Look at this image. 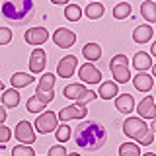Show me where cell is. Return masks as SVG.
Here are the masks:
<instances>
[{"label":"cell","mask_w":156,"mask_h":156,"mask_svg":"<svg viewBox=\"0 0 156 156\" xmlns=\"http://www.w3.org/2000/svg\"><path fill=\"white\" fill-rule=\"evenodd\" d=\"M105 129L100 121H82L74 131V143L78 144V148L94 152L105 144Z\"/></svg>","instance_id":"obj_1"},{"label":"cell","mask_w":156,"mask_h":156,"mask_svg":"<svg viewBox=\"0 0 156 156\" xmlns=\"http://www.w3.org/2000/svg\"><path fill=\"white\" fill-rule=\"evenodd\" d=\"M2 16L14 26H23L33 18V0H4Z\"/></svg>","instance_id":"obj_2"},{"label":"cell","mask_w":156,"mask_h":156,"mask_svg":"<svg viewBox=\"0 0 156 156\" xmlns=\"http://www.w3.org/2000/svg\"><path fill=\"white\" fill-rule=\"evenodd\" d=\"M148 123H144V119H140V117H129L123 123V133L136 143H140L148 135Z\"/></svg>","instance_id":"obj_3"},{"label":"cell","mask_w":156,"mask_h":156,"mask_svg":"<svg viewBox=\"0 0 156 156\" xmlns=\"http://www.w3.org/2000/svg\"><path fill=\"white\" fill-rule=\"evenodd\" d=\"M127 57L125 55H115L113 58H111L109 62V68H111V74H113L115 78V84L117 82H121V84H125V82L131 80V72L129 68H127Z\"/></svg>","instance_id":"obj_4"},{"label":"cell","mask_w":156,"mask_h":156,"mask_svg":"<svg viewBox=\"0 0 156 156\" xmlns=\"http://www.w3.org/2000/svg\"><path fill=\"white\" fill-rule=\"evenodd\" d=\"M55 74H43L41 78H39V84H37V90H35V98H39L41 101H45V104H49V101H53V98H55V94H53V86H55Z\"/></svg>","instance_id":"obj_5"},{"label":"cell","mask_w":156,"mask_h":156,"mask_svg":"<svg viewBox=\"0 0 156 156\" xmlns=\"http://www.w3.org/2000/svg\"><path fill=\"white\" fill-rule=\"evenodd\" d=\"M57 113H53V111H45V113H41L37 117V121H35V129L39 131V133H43V135H47V133H51V131H55L57 129Z\"/></svg>","instance_id":"obj_6"},{"label":"cell","mask_w":156,"mask_h":156,"mask_svg":"<svg viewBox=\"0 0 156 156\" xmlns=\"http://www.w3.org/2000/svg\"><path fill=\"white\" fill-rule=\"evenodd\" d=\"M16 139L22 144H27V146H31L35 143V131H33L29 121H20L16 125Z\"/></svg>","instance_id":"obj_7"},{"label":"cell","mask_w":156,"mask_h":156,"mask_svg":"<svg viewBox=\"0 0 156 156\" xmlns=\"http://www.w3.org/2000/svg\"><path fill=\"white\" fill-rule=\"evenodd\" d=\"M47 66V53L41 47L33 49L31 57H29V68H31V74H41Z\"/></svg>","instance_id":"obj_8"},{"label":"cell","mask_w":156,"mask_h":156,"mask_svg":"<svg viewBox=\"0 0 156 156\" xmlns=\"http://www.w3.org/2000/svg\"><path fill=\"white\" fill-rule=\"evenodd\" d=\"M76 66H78V58L74 55H66V57H62L61 61H58V65H57V74L61 76V78H72V74H74V70H76Z\"/></svg>","instance_id":"obj_9"},{"label":"cell","mask_w":156,"mask_h":156,"mask_svg":"<svg viewBox=\"0 0 156 156\" xmlns=\"http://www.w3.org/2000/svg\"><path fill=\"white\" fill-rule=\"evenodd\" d=\"M78 76L82 78V82L86 84H100L101 82V72L92 65V62H84L80 68H78Z\"/></svg>","instance_id":"obj_10"},{"label":"cell","mask_w":156,"mask_h":156,"mask_svg":"<svg viewBox=\"0 0 156 156\" xmlns=\"http://www.w3.org/2000/svg\"><path fill=\"white\" fill-rule=\"evenodd\" d=\"M86 113H88L86 107H80V105L72 104V105H68V107H62V109L58 111L57 119H61L62 123H66V121H70V119H84Z\"/></svg>","instance_id":"obj_11"},{"label":"cell","mask_w":156,"mask_h":156,"mask_svg":"<svg viewBox=\"0 0 156 156\" xmlns=\"http://www.w3.org/2000/svg\"><path fill=\"white\" fill-rule=\"evenodd\" d=\"M53 41L57 43V47H62V49H68L74 45L76 41V33L70 31V29L66 27H58L55 33H53Z\"/></svg>","instance_id":"obj_12"},{"label":"cell","mask_w":156,"mask_h":156,"mask_svg":"<svg viewBox=\"0 0 156 156\" xmlns=\"http://www.w3.org/2000/svg\"><path fill=\"white\" fill-rule=\"evenodd\" d=\"M136 113H139L140 119H156V107H154V98L146 96L144 100H140V104L136 105Z\"/></svg>","instance_id":"obj_13"},{"label":"cell","mask_w":156,"mask_h":156,"mask_svg":"<svg viewBox=\"0 0 156 156\" xmlns=\"http://www.w3.org/2000/svg\"><path fill=\"white\" fill-rule=\"evenodd\" d=\"M23 39L29 43V45H43V43H47V39H49V31L45 27H31L29 31L23 33Z\"/></svg>","instance_id":"obj_14"},{"label":"cell","mask_w":156,"mask_h":156,"mask_svg":"<svg viewBox=\"0 0 156 156\" xmlns=\"http://www.w3.org/2000/svg\"><path fill=\"white\" fill-rule=\"evenodd\" d=\"M133 84L139 92H150L154 86V78L150 74H146V72H139L135 78H133Z\"/></svg>","instance_id":"obj_15"},{"label":"cell","mask_w":156,"mask_h":156,"mask_svg":"<svg viewBox=\"0 0 156 156\" xmlns=\"http://www.w3.org/2000/svg\"><path fill=\"white\" fill-rule=\"evenodd\" d=\"M115 107L121 111V113H131L135 111V100L131 94H121L115 96Z\"/></svg>","instance_id":"obj_16"},{"label":"cell","mask_w":156,"mask_h":156,"mask_svg":"<svg viewBox=\"0 0 156 156\" xmlns=\"http://www.w3.org/2000/svg\"><path fill=\"white\" fill-rule=\"evenodd\" d=\"M133 65H135V68L139 72H144V70H148V68H152L154 65H152V57L148 55V53H136V55L133 57Z\"/></svg>","instance_id":"obj_17"},{"label":"cell","mask_w":156,"mask_h":156,"mask_svg":"<svg viewBox=\"0 0 156 156\" xmlns=\"http://www.w3.org/2000/svg\"><path fill=\"white\" fill-rule=\"evenodd\" d=\"M96 94L100 98H104V100H111V98H115L119 94V90H117L115 82H100V90Z\"/></svg>","instance_id":"obj_18"},{"label":"cell","mask_w":156,"mask_h":156,"mask_svg":"<svg viewBox=\"0 0 156 156\" xmlns=\"http://www.w3.org/2000/svg\"><path fill=\"white\" fill-rule=\"evenodd\" d=\"M33 80H35V78H33L31 74H26V72H16V74L10 78V84H12L14 90H18V88H26V86H29Z\"/></svg>","instance_id":"obj_19"},{"label":"cell","mask_w":156,"mask_h":156,"mask_svg":"<svg viewBox=\"0 0 156 156\" xmlns=\"http://www.w3.org/2000/svg\"><path fill=\"white\" fill-rule=\"evenodd\" d=\"M82 55H84L86 61L94 62L101 57V47L98 45V43H86V45L82 47Z\"/></svg>","instance_id":"obj_20"},{"label":"cell","mask_w":156,"mask_h":156,"mask_svg":"<svg viewBox=\"0 0 156 156\" xmlns=\"http://www.w3.org/2000/svg\"><path fill=\"white\" fill-rule=\"evenodd\" d=\"M140 14H143V18L146 22L154 23L156 22V2L152 0H144L143 4H140Z\"/></svg>","instance_id":"obj_21"},{"label":"cell","mask_w":156,"mask_h":156,"mask_svg":"<svg viewBox=\"0 0 156 156\" xmlns=\"http://www.w3.org/2000/svg\"><path fill=\"white\" fill-rule=\"evenodd\" d=\"M86 88L84 84H68L65 90H62V96L68 98V100H80L82 96H84Z\"/></svg>","instance_id":"obj_22"},{"label":"cell","mask_w":156,"mask_h":156,"mask_svg":"<svg viewBox=\"0 0 156 156\" xmlns=\"http://www.w3.org/2000/svg\"><path fill=\"white\" fill-rule=\"evenodd\" d=\"M152 27L150 26H139L133 31V39L136 43H146V41H150V39H152Z\"/></svg>","instance_id":"obj_23"},{"label":"cell","mask_w":156,"mask_h":156,"mask_svg":"<svg viewBox=\"0 0 156 156\" xmlns=\"http://www.w3.org/2000/svg\"><path fill=\"white\" fill-rule=\"evenodd\" d=\"M20 104V92L10 88V90H4L2 94V105L4 107H18Z\"/></svg>","instance_id":"obj_24"},{"label":"cell","mask_w":156,"mask_h":156,"mask_svg":"<svg viewBox=\"0 0 156 156\" xmlns=\"http://www.w3.org/2000/svg\"><path fill=\"white\" fill-rule=\"evenodd\" d=\"M104 12H105V8L101 6L100 2H90L86 6V16L90 18V20H98V18H101L104 16Z\"/></svg>","instance_id":"obj_25"},{"label":"cell","mask_w":156,"mask_h":156,"mask_svg":"<svg viewBox=\"0 0 156 156\" xmlns=\"http://www.w3.org/2000/svg\"><path fill=\"white\" fill-rule=\"evenodd\" d=\"M119 156H140V148L136 143H123L119 146Z\"/></svg>","instance_id":"obj_26"},{"label":"cell","mask_w":156,"mask_h":156,"mask_svg":"<svg viewBox=\"0 0 156 156\" xmlns=\"http://www.w3.org/2000/svg\"><path fill=\"white\" fill-rule=\"evenodd\" d=\"M65 18L70 20V22H78V20L82 18V10L78 4H66L65 8Z\"/></svg>","instance_id":"obj_27"},{"label":"cell","mask_w":156,"mask_h":156,"mask_svg":"<svg viewBox=\"0 0 156 156\" xmlns=\"http://www.w3.org/2000/svg\"><path fill=\"white\" fill-rule=\"evenodd\" d=\"M45 107H47V104H45V101H41V100H39V98H35V96H31V98L27 100V104H26V109L29 111V113H39V111L45 109Z\"/></svg>","instance_id":"obj_28"},{"label":"cell","mask_w":156,"mask_h":156,"mask_svg":"<svg viewBox=\"0 0 156 156\" xmlns=\"http://www.w3.org/2000/svg\"><path fill=\"white\" fill-rule=\"evenodd\" d=\"M131 4H127V2H119L117 6L113 8V18L117 20H125V18H129L131 16Z\"/></svg>","instance_id":"obj_29"},{"label":"cell","mask_w":156,"mask_h":156,"mask_svg":"<svg viewBox=\"0 0 156 156\" xmlns=\"http://www.w3.org/2000/svg\"><path fill=\"white\" fill-rule=\"evenodd\" d=\"M12 156H37V154L33 152L31 146L20 144V146H14V148H12Z\"/></svg>","instance_id":"obj_30"},{"label":"cell","mask_w":156,"mask_h":156,"mask_svg":"<svg viewBox=\"0 0 156 156\" xmlns=\"http://www.w3.org/2000/svg\"><path fill=\"white\" fill-rule=\"evenodd\" d=\"M55 131H57V140H61V144L65 143V140L70 139V127H68V125L62 123V125H58Z\"/></svg>","instance_id":"obj_31"},{"label":"cell","mask_w":156,"mask_h":156,"mask_svg":"<svg viewBox=\"0 0 156 156\" xmlns=\"http://www.w3.org/2000/svg\"><path fill=\"white\" fill-rule=\"evenodd\" d=\"M12 41V31L8 27H0V45H8Z\"/></svg>","instance_id":"obj_32"},{"label":"cell","mask_w":156,"mask_h":156,"mask_svg":"<svg viewBox=\"0 0 156 156\" xmlns=\"http://www.w3.org/2000/svg\"><path fill=\"white\" fill-rule=\"evenodd\" d=\"M68 152L65 150V144H55L49 148V156H66Z\"/></svg>","instance_id":"obj_33"},{"label":"cell","mask_w":156,"mask_h":156,"mask_svg":"<svg viewBox=\"0 0 156 156\" xmlns=\"http://www.w3.org/2000/svg\"><path fill=\"white\" fill-rule=\"evenodd\" d=\"M10 136H12V131L8 129L4 123H0V143H6V140H10Z\"/></svg>","instance_id":"obj_34"},{"label":"cell","mask_w":156,"mask_h":156,"mask_svg":"<svg viewBox=\"0 0 156 156\" xmlns=\"http://www.w3.org/2000/svg\"><path fill=\"white\" fill-rule=\"evenodd\" d=\"M148 129H150V131H148V135H146V136H144L143 140H140L139 144L148 146V144H152V143H154V127H148Z\"/></svg>","instance_id":"obj_35"},{"label":"cell","mask_w":156,"mask_h":156,"mask_svg":"<svg viewBox=\"0 0 156 156\" xmlns=\"http://www.w3.org/2000/svg\"><path fill=\"white\" fill-rule=\"evenodd\" d=\"M4 121H6V109L0 105V123H4Z\"/></svg>","instance_id":"obj_36"},{"label":"cell","mask_w":156,"mask_h":156,"mask_svg":"<svg viewBox=\"0 0 156 156\" xmlns=\"http://www.w3.org/2000/svg\"><path fill=\"white\" fill-rule=\"evenodd\" d=\"M53 4H68V0H51Z\"/></svg>","instance_id":"obj_37"},{"label":"cell","mask_w":156,"mask_h":156,"mask_svg":"<svg viewBox=\"0 0 156 156\" xmlns=\"http://www.w3.org/2000/svg\"><path fill=\"white\" fill-rule=\"evenodd\" d=\"M143 156H156L154 152H146V154H143Z\"/></svg>","instance_id":"obj_38"},{"label":"cell","mask_w":156,"mask_h":156,"mask_svg":"<svg viewBox=\"0 0 156 156\" xmlns=\"http://www.w3.org/2000/svg\"><path fill=\"white\" fill-rule=\"evenodd\" d=\"M66 156H78V152H70V154H66Z\"/></svg>","instance_id":"obj_39"},{"label":"cell","mask_w":156,"mask_h":156,"mask_svg":"<svg viewBox=\"0 0 156 156\" xmlns=\"http://www.w3.org/2000/svg\"><path fill=\"white\" fill-rule=\"evenodd\" d=\"M0 90H4V84H2V80H0Z\"/></svg>","instance_id":"obj_40"},{"label":"cell","mask_w":156,"mask_h":156,"mask_svg":"<svg viewBox=\"0 0 156 156\" xmlns=\"http://www.w3.org/2000/svg\"><path fill=\"white\" fill-rule=\"evenodd\" d=\"M152 2H154V0H152Z\"/></svg>","instance_id":"obj_41"},{"label":"cell","mask_w":156,"mask_h":156,"mask_svg":"<svg viewBox=\"0 0 156 156\" xmlns=\"http://www.w3.org/2000/svg\"><path fill=\"white\" fill-rule=\"evenodd\" d=\"M94 2H96V0H94Z\"/></svg>","instance_id":"obj_42"}]
</instances>
